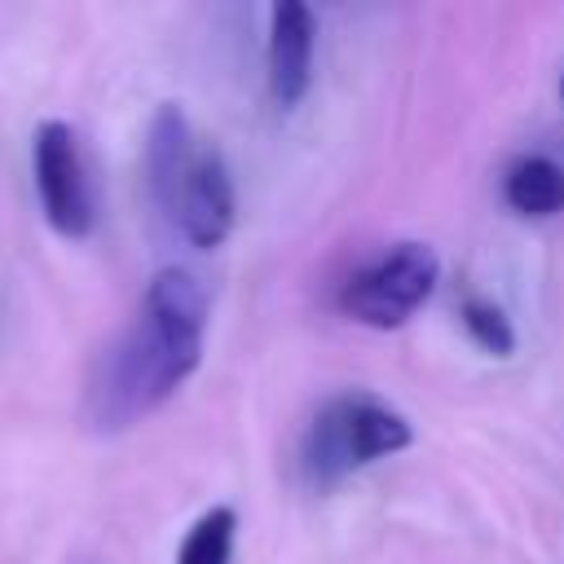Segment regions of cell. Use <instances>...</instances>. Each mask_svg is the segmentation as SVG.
<instances>
[{
  "label": "cell",
  "instance_id": "9",
  "mask_svg": "<svg viewBox=\"0 0 564 564\" xmlns=\"http://www.w3.org/2000/svg\"><path fill=\"white\" fill-rule=\"evenodd\" d=\"M234 533H238L234 507H212V511H203V516L189 524V533H185V542H181V551H176V564H229V555H234Z\"/></svg>",
  "mask_w": 564,
  "mask_h": 564
},
{
  "label": "cell",
  "instance_id": "5",
  "mask_svg": "<svg viewBox=\"0 0 564 564\" xmlns=\"http://www.w3.org/2000/svg\"><path fill=\"white\" fill-rule=\"evenodd\" d=\"M167 220L194 242V247H220L234 229V181L225 167V154L212 141H198L176 189L163 203Z\"/></svg>",
  "mask_w": 564,
  "mask_h": 564
},
{
  "label": "cell",
  "instance_id": "6",
  "mask_svg": "<svg viewBox=\"0 0 564 564\" xmlns=\"http://www.w3.org/2000/svg\"><path fill=\"white\" fill-rule=\"evenodd\" d=\"M313 75V13L300 0L269 9V93L278 106H295Z\"/></svg>",
  "mask_w": 564,
  "mask_h": 564
},
{
  "label": "cell",
  "instance_id": "7",
  "mask_svg": "<svg viewBox=\"0 0 564 564\" xmlns=\"http://www.w3.org/2000/svg\"><path fill=\"white\" fill-rule=\"evenodd\" d=\"M194 145H198V137H194L185 110L172 106V101L159 106L154 119H150V137H145V181H150V194H154L159 207L176 189V181H181Z\"/></svg>",
  "mask_w": 564,
  "mask_h": 564
},
{
  "label": "cell",
  "instance_id": "3",
  "mask_svg": "<svg viewBox=\"0 0 564 564\" xmlns=\"http://www.w3.org/2000/svg\"><path fill=\"white\" fill-rule=\"evenodd\" d=\"M436 278H441V260L427 242H397L344 282L339 308L361 326L392 330L410 322V313L432 295Z\"/></svg>",
  "mask_w": 564,
  "mask_h": 564
},
{
  "label": "cell",
  "instance_id": "4",
  "mask_svg": "<svg viewBox=\"0 0 564 564\" xmlns=\"http://www.w3.org/2000/svg\"><path fill=\"white\" fill-rule=\"evenodd\" d=\"M31 172H35V194L44 207V220L62 238H88L93 229V185L88 167L79 159V137L62 119H44L31 137Z\"/></svg>",
  "mask_w": 564,
  "mask_h": 564
},
{
  "label": "cell",
  "instance_id": "8",
  "mask_svg": "<svg viewBox=\"0 0 564 564\" xmlns=\"http://www.w3.org/2000/svg\"><path fill=\"white\" fill-rule=\"evenodd\" d=\"M502 194L520 216H555L564 212V167L555 159L529 154L507 172Z\"/></svg>",
  "mask_w": 564,
  "mask_h": 564
},
{
  "label": "cell",
  "instance_id": "11",
  "mask_svg": "<svg viewBox=\"0 0 564 564\" xmlns=\"http://www.w3.org/2000/svg\"><path fill=\"white\" fill-rule=\"evenodd\" d=\"M560 97H564V75H560Z\"/></svg>",
  "mask_w": 564,
  "mask_h": 564
},
{
  "label": "cell",
  "instance_id": "10",
  "mask_svg": "<svg viewBox=\"0 0 564 564\" xmlns=\"http://www.w3.org/2000/svg\"><path fill=\"white\" fill-rule=\"evenodd\" d=\"M463 326H467V335H471L485 352H494V357H507V352L516 348L511 322H507L502 308L489 304V300H463Z\"/></svg>",
  "mask_w": 564,
  "mask_h": 564
},
{
  "label": "cell",
  "instance_id": "1",
  "mask_svg": "<svg viewBox=\"0 0 564 564\" xmlns=\"http://www.w3.org/2000/svg\"><path fill=\"white\" fill-rule=\"evenodd\" d=\"M207 330V291L189 269H159L132 326L101 352L88 383L97 427H128L163 405L198 366Z\"/></svg>",
  "mask_w": 564,
  "mask_h": 564
},
{
  "label": "cell",
  "instance_id": "2",
  "mask_svg": "<svg viewBox=\"0 0 564 564\" xmlns=\"http://www.w3.org/2000/svg\"><path fill=\"white\" fill-rule=\"evenodd\" d=\"M410 441H414L410 423L397 410H388L383 401L361 397V392L335 397L308 423V436H304V471H308L313 485H335L348 471L405 449Z\"/></svg>",
  "mask_w": 564,
  "mask_h": 564
}]
</instances>
